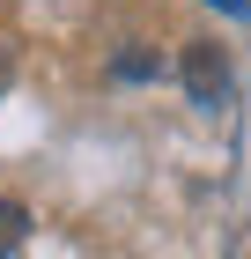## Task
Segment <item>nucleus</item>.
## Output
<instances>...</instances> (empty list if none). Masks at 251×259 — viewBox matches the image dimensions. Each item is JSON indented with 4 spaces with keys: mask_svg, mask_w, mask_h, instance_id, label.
<instances>
[{
    "mask_svg": "<svg viewBox=\"0 0 251 259\" xmlns=\"http://www.w3.org/2000/svg\"><path fill=\"white\" fill-rule=\"evenodd\" d=\"M185 89H192V104H222L229 97V60H222V45H192V52H185Z\"/></svg>",
    "mask_w": 251,
    "mask_h": 259,
    "instance_id": "nucleus-1",
    "label": "nucleus"
},
{
    "mask_svg": "<svg viewBox=\"0 0 251 259\" xmlns=\"http://www.w3.org/2000/svg\"><path fill=\"white\" fill-rule=\"evenodd\" d=\"M22 237H30V215H22L15 200H0V259L15 252V244H22Z\"/></svg>",
    "mask_w": 251,
    "mask_h": 259,
    "instance_id": "nucleus-2",
    "label": "nucleus"
}]
</instances>
